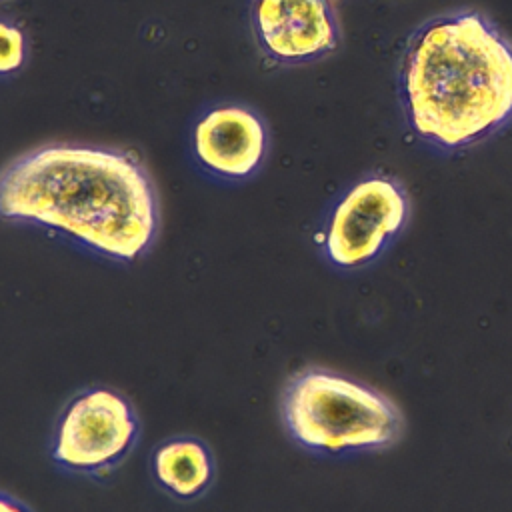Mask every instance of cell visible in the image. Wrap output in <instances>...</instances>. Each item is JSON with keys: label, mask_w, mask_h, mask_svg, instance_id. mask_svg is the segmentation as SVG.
I'll return each mask as SVG.
<instances>
[{"label": "cell", "mask_w": 512, "mask_h": 512, "mask_svg": "<svg viewBox=\"0 0 512 512\" xmlns=\"http://www.w3.org/2000/svg\"><path fill=\"white\" fill-rule=\"evenodd\" d=\"M2 2H8V0H0V4H2Z\"/></svg>", "instance_id": "8fae6325"}, {"label": "cell", "mask_w": 512, "mask_h": 512, "mask_svg": "<svg viewBox=\"0 0 512 512\" xmlns=\"http://www.w3.org/2000/svg\"><path fill=\"white\" fill-rule=\"evenodd\" d=\"M410 212V196L398 178L366 174L328 206L314 234L318 254L336 272L366 270L402 236Z\"/></svg>", "instance_id": "5b68a950"}, {"label": "cell", "mask_w": 512, "mask_h": 512, "mask_svg": "<svg viewBox=\"0 0 512 512\" xmlns=\"http://www.w3.org/2000/svg\"><path fill=\"white\" fill-rule=\"evenodd\" d=\"M268 148V126L246 104H214L196 118L190 130L196 166L222 184H242L254 178L266 162Z\"/></svg>", "instance_id": "52a82bcc"}, {"label": "cell", "mask_w": 512, "mask_h": 512, "mask_svg": "<svg viewBox=\"0 0 512 512\" xmlns=\"http://www.w3.org/2000/svg\"><path fill=\"white\" fill-rule=\"evenodd\" d=\"M0 512H34V510L14 494L0 490Z\"/></svg>", "instance_id": "30bf717a"}, {"label": "cell", "mask_w": 512, "mask_h": 512, "mask_svg": "<svg viewBox=\"0 0 512 512\" xmlns=\"http://www.w3.org/2000/svg\"><path fill=\"white\" fill-rule=\"evenodd\" d=\"M248 20L258 52L280 68L322 60L342 40L332 0H252Z\"/></svg>", "instance_id": "8992f818"}, {"label": "cell", "mask_w": 512, "mask_h": 512, "mask_svg": "<svg viewBox=\"0 0 512 512\" xmlns=\"http://www.w3.org/2000/svg\"><path fill=\"white\" fill-rule=\"evenodd\" d=\"M28 62V34L10 20L0 18V80H10L24 70Z\"/></svg>", "instance_id": "9c48e42d"}, {"label": "cell", "mask_w": 512, "mask_h": 512, "mask_svg": "<svg viewBox=\"0 0 512 512\" xmlns=\"http://www.w3.org/2000/svg\"><path fill=\"white\" fill-rule=\"evenodd\" d=\"M148 472L162 494L174 502L190 504L210 492L218 476V464L204 438L174 434L152 448Z\"/></svg>", "instance_id": "ba28073f"}, {"label": "cell", "mask_w": 512, "mask_h": 512, "mask_svg": "<svg viewBox=\"0 0 512 512\" xmlns=\"http://www.w3.org/2000/svg\"><path fill=\"white\" fill-rule=\"evenodd\" d=\"M280 420L294 446L324 460L390 450L406 428L400 406L382 390L322 366L286 380Z\"/></svg>", "instance_id": "3957f363"}, {"label": "cell", "mask_w": 512, "mask_h": 512, "mask_svg": "<svg viewBox=\"0 0 512 512\" xmlns=\"http://www.w3.org/2000/svg\"><path fill=\"white\" fill-rule=\"evenodd\" d=\"M396 96L428 148H474L512 122V40L476 10L432 16L404 42Z\"/></svg>", "instance_id": "7a4b0ae2"}, {"label": "cell", "mask_w": 512, "mask_h": 512, "mask_svg": "<svg viewBox=\"0 0 512 512\" xmlns=\"http://www.w3.org/2000/svg\"><path fill=\"white\" fill-rule=\"evenodd\" d=\"M0 218L42 228L90 256L132 264L158 238L160 204L132 152L48 144L0 170Z\"/></svg>", "instance_id": "6da1fadb"}, {"label": "cell", "mask_w": 512, "mask_h": 512, "mask_svg": "<svg viewBox=\"0 0 512 512\" xmlns=\"http://www.w3.org/2000/svg\"><path fill=\"white\" fill-rule=\"evenodd\" d=\"M142 422L132 400L110 386L94 384L74 392L58 410L48 458L68 476L104 480L134 452Z\"/></svg>", "instance_id": "277c9868"}]
</instances>
